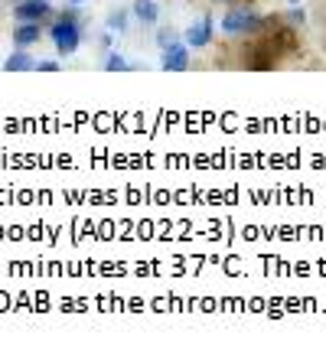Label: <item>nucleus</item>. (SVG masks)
Returning <instances> with one entry per match:
<instances>
[{"mask_svg": "<svg viewBox=\"0 0 326 352\" xmlns=\"http://www.w3.org/2000/svg\"><path fill=\"white\" fill-rule=\"evenodd\" d=\"M160 65L166 72H183V69H189V46L186 43H173L170 50H163Z\"/></svg>", "mask_w": 326, "mask_h": 352, "instance_id": "39448f33", "label": "nucleus"}, {"mask_svg": "<svg viewBox=\"0 0 326 352\" xmlns=\"http://www.w3.org/2000/svg\"><path fill=\"white\" fill-rule=\"evenodd\" d=\"M105 69H108V72H127V69H131V63H127L121 52H108V59H105Z\"/></svg>", "mask_w": 326, "mask_h": 352, "instance_id": "9b49d317", "label": "nucleus"}, {"mask_svg": "<svg viewBox=\"0 0 326 352\" xmlns=\"http://www.w3.org/2000/svg\"><path fill=\"white\" fill-rule=\"evenodd\" d=\"M3 69H7V72H30V69H36V59L26 50H17L3 59Z\"/></svg>", "mask_w": 326, "mask_h": 352, "instance_id": "6e6552de", "label": "nucleus"}, {"mask_svg": "<svg viewBox=\"0 0 326 352\" xmlns=\"http://www.w3.org/2000/svg\"><path fill=\"white\" fill-rule=\"evenodd\" d=\"M108 30L111 33H127V26H131V10H124V7H114L111 13H108Z\"/></svg>", "mask_w": 326, "mask_h": 352, "instance_id": "1a4fd4ad", "label": "nucleus"}, {"mask_svg": "<svg viewBox=\"0 0 326 352\" xmlns=\"http://www.w3.org/2000/svg\"><path fill=\"white\" fill-rule=\"evenodd\" d=\"M36 69H39V72H56V69H59V63H56V59H39Z\"/></svg>", "mask_w": 326, "mask_h": 352, "instance_id": "ddd939ff", "label": "nucleus"}, {"mask_svg": "<svg viewBox=\"0 0 326 352\" xmlns=\"http://www.w3.org/2000/svg\"><path fill=\"white\" fill-rule=\"evenodd\" d=\"M39 36H43V23H20L13 30V46H17V50H26V46L39 43Z\"/></svg>", "mask_w": 326, "mask_h": 352, "instance_id": "0eeeda50", "label": "nucleus"}, {"mask_svg": "<svg viewBox=\"0 0 326 352\" xmlns=\"http://www.w3.org/2000/svg\"><path fill=\"white\" fill-rule=\"evenodd\" d=\"M50 13V0H17V7H13V16L20 23H43Z\"/></svg>", "mask_w": 326, "mask_h": 352, "instance_id": "20e7f679", "label": "nucleus"}, {"mask_svg": "<svg viewBox=\"0 0 326 352\" xmlns=\"http://www.w3.org/2000/svg\"><path fill=\"white\" fill-rule=\"evenodd\" d=\"M209 3H219V7H235L239 0H209Z\"/></svg>", "mask_w": 326, "mask_h": 352, "instance_id": "2eb2a0df", "label": "nucleus"}, {"mask_svg": "<svg viewBox=\"0 0 326 352\" xmlns=\"http://www.w3.org/2000/svg\"><path fill=\"white\" fill-rule=\"evenodd\" d=\"M101 50L111 52V33H105V36H101Z\"/></svg>", "mask_w": 326, "mask_h": 352, "instance_id": "4468645a", "label": "nucleus"}, {"mask_svg": "<svg viewBox=\"0 0 326 352\" xmlns=\"http://www.w3.org/2000/svg\"><path fill=\"white\" fill-rule=\"evenodd\" d=\"M78 16H82V13H78L76 7H69V10H63V16L50 26V39L56 43V52H59V56H72V52L78 50V43H82Z\"/></svg>", "mask_w": 326, "mask_h": 352, "instance_id": "f257e3e1", "label": "nucleus"}, {"mask_svg": "<svg viewBox=\"0 0 326 352\" xmlns=\"http://www.w3.org/2000/svg\"><path fill=\"white\" fill-rule=\"evenodd\" d=\"M173 43H180V36H176L173 26H157V46H160V52L170 50Z\"/></svg>", "mask_w": 326, "mask_h": 352, "instance_id": "9d476101", "label": "nucleus"}, {"mask_svg": "<svg viewBox=\"0 0 326 352\" xmlns=\"http://www.w3.org/2000/svg\"><path fill=\"white\" fill-rule=\"evenodd\" d=\"M290 3H301V0H290Z\"/></svg>", "mask_w": 326, "mask_h": 352, "instance_id": "f3484780", "label": "nucleus"}, {"mask_svg": "<svg viewBox=\"0 0 326 352\" xmlns=\"http://www.w3.org/2000/svg\"><path fill=\"white\" fill-rule=\"evenodd\" d=\"M69 3H72V7H78V3H85V0H69Z\"/></svg>", "mask_w": 326, "mask_h": 352, "instance_id": "dca6fc26", "label": "nucleus"}, {"mask_svg": "<svg viewBox=\"0 0 326 352\" xmlns=\"http://www.w3.org/2000/svg\"><path fill=\"white\" fill-rule=\"evenodd\" d=\"M287 16V26H303V20H307V13L301 10V3H294V10L284 13Z\"/></svg>", "mask_w": 326, "mask_h": 352, "instance_id": "f8f14e48", "label": "nucleus"}, {"mask_svg": "<svg viewBox=\"0 0 326 352\" xmlns=\"http://www.w3.org/2000/svg\"><path fill=\"white\" fill-rule=\"evenodd\" d=\"M131 16H134L140 26H157L160 7H157V0H134V3H131Z\"/></svg>", "mask_w": 326, "mask_h": 352, "instance_id": "423d86ee", "label": "nucleus"}, {"mask_svg": "<svg viewBox=\"0 0 326 352\" xmlns=\"http://www.w3.org/2000/svg\"><path fill=\"white\" fill-rule=\"evenodd\" d=\"M268 26H271V20H264L251 7H239V3L228 7V13L222 16V33L226 36H251V33H261Z\"/></svg>", "mask_w": 326, "mask_h": 352, "instance_id": "f03ea898", "label": "nucleus"}, {"mask_svg": "<svg viewBox=\"0 0 326 352\" xmlns=\"http://www.w3.org/2000/svg\"><path fill=\"white\" fill-rule=\"evenodd\" d=\"M213 36H215V20L206 13V16H199V20H193V23L186 26L183 43H186L189 50H206V46L213 43Z\"/></svg>", "mask_w": 326, "mask_h": 352, "instance_id": "7ed1b4c3", "label": "nucleus"}]
</instances>
